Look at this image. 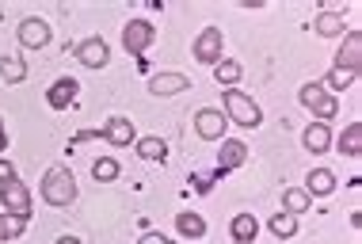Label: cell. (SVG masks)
I'll return each mask as SVG.
<instances>
[{"label": "cell", "mask_w": 362, "mask_h": 244, "mask_svg": "<svg viewBox=\"0 0 362 244\" xmlns=\"http://www.w3.org/2000/svg\"><path fill=\"white\" fill-rule=\"evenodd\" d=\"M42 202L46 207H69V202L76 199V180H73V172L69 168H62V164H57V168H50L42 175Z\"/></svg>", "instance_id": "6da1fadb"}, {"label": "cell", "mask_w": 362, "mask_h": 244, "mask_svg": "<svg viewBox=\"0 0 362 244\" xmlns=\"http://www.w3.org/2000/svg\"><path fill=\"white\" fill-rule=\"evenodd\" d=\"M298 100H301V107H309L313 115H317L320 122H328V119H336L339 115V100L328 92L320 81H309V84H301V92H298Z\"/></svg>", "instance_id": "7a4b0ae2"}, {"label": "cell", "mask_w": 362, "mask_h": 244, "mask_svg": "<svg viewBox=\"0 0 362 244\" xmlns=\"http://www.w3.org/2000/svg\"><path fill=\"white\" fill-rule=\"evenodd\" d=\"M225 119L244 126V130H256L263 122V111H259V103L248 100L244 92H225Z\"/></svg>", "instance_id": "3957f363"}, {"label": "cell", "mask_w": 362, "mask_h": 244, "mask_svg": "<svg viewBox=\"0 0 362 244\" xmlns=\"http://www.w3.org/2000/svg\"><path fill=\"white\" fill-rule=\"evenodd\" d=\"M0 207H4V214H16V218H31V191L19 175L0 183Z\"/></svg>", "instance_id": "277c9868"}, {"label": "cell", "mask_w": 362, "mask_h": 244, "mask_svg": "<svg viewBox=\"0 0 362 244\" xmlns=\"http://www.w3.org/2000/svg\"><path fill=\"white\" fill-rule=\"evenodd\" d=\"M153 42H156V31H153L149 19H130V23L122 27V46H126V54L145 57V50H149Z\"/></svg>", "instance_id": "5b68a950"}, {"label": "cell", "mask_w": 362, "mask_h": 244, "mask_svg": "<svg viewBox=\"0 0 362 244\" xmlns=\"http://www.w3.org/2000/svg\"><path fill=\"white\" fill-rule=\"evenodd\" d=\"M221 50H225L221 27H206V31H199V38H194V62L218 65V62H221Z\"/></svg>", "instance_id": "8992f818"}, {"label": "cell", "mask_w": 362, "mask_h": 244, "mask_svg": "<svg viewBox=\"0 0 362 244\" xmlns=\"http://www.w3.org/2000/svg\"><path fill=\"white\" fill-rule=\"evenodd\" d=\"M225 126H229V119H225L221 111H214V107H202V111L194 115V134H199L202 141H221Z\"/></svg>", "instance_id": "52a82bcc"}, {"label": "cell", "mask_w": 362, "mask_h": 244, "mask_svg": "<svg viewBox=\"0 0 362 244\" xmlns=\"http://www.w3.org/2000/svg\"><path fill=\"white\" fill-rule=\"evenodd\" d=\"M76 62H81L84 69H103V65L111 62V46H107L100 35H95V38H84V42L76 46Z\"/></svg>", "instance_id": "ba28073f"}, {"label": "cell", "mask_w": 362, "mask_h": 244, "mask_svg": "<svg viewBox=\"0 0 362 244\" xmlns=\"http://www.w3.org/2000/svg\"><path fill=\"white\" fill-rule=\"evenodd\" d=\"M50 38H54V31H50V23L46 19H23L19 23V42L27 46V50H42V46H50Z\"/></svg>", "instance_id": "9c48e42d"}, {"label": "cell", "mask_w": 362, "mask_h": 244, "mask_svg": "<svg viewBox=\"0 0 362 244\" xmlns=\"http://www.w3.org/2000/svg\"><path fill=\"white\" fill-rule=\"evenodd\" d=\"M248 161V145L244 141H237V138H221V153H218V175H225V172H233V168H240V164Z\"/></svg>", "instance_id": "30bf717a"}, {"label": "cell", "mask_w": 362, "mask_h": 244, "mask_svg": "<svg viewBox=\"0 0 362 244\" xmlns=\"http://www.w3.org/2000/svg\"><path fill=\"white\" fill-rule=\"evenodd\" d=\"M76 92H81V84H76L73 76H57L50 84V92H46V103H50L54 111H65V107L76 103Z\"/></svg>", "instance_id": "8fae6325"}, {"label": "cell", "mask_w": 362, "mask_h": 244, "mask_svg": "<svg viewBox=\"0 0 362 244\" xmlns=\"http://www.w3.org/2000/svg\"><path fill=\"white\" fill-rule=\"evenodd\" d=\"M149 92H153V95L191 92V76H183V73H156V76H149Z\"/></svg>", "instance_id": "7c38bea8"}, {"label": "cell", "mask_w": 362, "mask_h": 244, "mask_svg": "<svg viewBox=\"0 0 362 244\" xmlns=\"http://www.w3.org/2000/svg\"><path fill=\"white\" fill-rule=\"evenodd\" d=\"M358 62H362V35L358 31H347V42L339 46L336 65H339V69H355L358 73Z\"/></svg>", "instance_id": "4fadbf2b"}, {"label": "cell", "mask_w": 362, "mask_h": 244, "mask_svg": "<svg viewBox=\"0 0 362 244\" xmlns=\"http://www.w3.org/2000/svg\"><path fill=\"white\" fill-rule=\"evenodd\" d=\"M229 233L237 244H256V233H259V221L256 214H237V218L229 221Z\"/></svg>", "instance_id": "5bb4252c"}, {"label": "cell", "mask_w": 362, "mask_h": 244, "mask_svg": "<svg viewBox=\"0 0 362 244\" xmlns=\"http://www.w3.org/2000/svg\"><path fill=\"white\" fill-rule=\"evenodd\" d=\"M175 229H180V237H187V240H202V237H206V221H202V214H194V210L175 214Z\"/></svg>", "instance_id": "9a60e30c"}, {"label": "cell", "mask_w": 362, "mask_h": 244, "mask_svg": "<svg viewBox=\"0 0 362 244\" xmlns=\"http://www.w3.org/2000/svg\"><path fill=\"white\" fill-rule=\"evenodd\" d=\"M100 134H103V141H111V145H130L134 138H138V134H134V122H130V119H111Z\"/></svg>", "instance_id": "2e32d148"}, {"label": "cell", "mask_w": 362, "mask_h": 244, "mask_svg": "<svg viewBox=\"0 0 362 244\" xmlns=\"http://www.w3.org/2000/svg\"><path fill=\"white\" fill-rule=\"evenodd\" d=\"M305 191H309V194H317V199H325V194L336 191V175H332L328 168H313V172H309V180H305Z\"/></svg>", "instance_id": "e0dca14e"}, {"label": "cell", "mask_w": 362, "mask_h": 244, "mask_svg": "<svg viewBox=\"0 0 362 244\" xmlns=\"http://www.w3.org/2000/svg\"><path fill=\"white\" fill-rule=\"evenodd\" d=\"M301 141H305L309 153H325L332 145V134H328V122H313L305 134H301Z\"/></svg>", "instance_id": "ac0fdd59"}, {"label": "cell", "mask_w": 362, "mask_h": 244, "mask_svg": "<svg viewBox=\"0 0 362 244\" xmlns=\"http://www.w3.org/2000/svg\"><path fill=\"white\" fill-rule=\"evenodd\" d=\"M0 81H8V84H23V81H27V62H23V57H16V54L0 57Z\"/></svg>", "instance_id": "d6986e66"}, {"label": "cell", "mask_w": 362, "mask_h": 244, "mask_svg": "<svg viewBox=\"0 0 362 244\" xmlns=\"http://www.w3.org/2000/svg\"><path fill=\"white\" fill-rule=\"evenodd\" d=\"M313 31L325 35V38H336V35L347 31V23H344V16H339V12H320L317 23H313Z\"/></svg>", "instance_id": "ffe728a7"}, {"label": "cell", "mask_w": 362, "mask_h": 244, "mask_svg": "<svg viewBox=\"0 0 362 244\" xmlns=\"http://www.w3.org/2000/svg\"><path fill=\"white\" fill-rule=\"evenodd\" d=\"M309 207H313V194L305 187H290L286 194H282V210L293 214V218H298V214H305Z\"/></svg>", "instance_id": "44dd1931"}, {"label": "cell", "mask_w": 362, "mask_h": 244, "mask_svg": "<svg viewBox=\"0 0 362 244\" xmlns=\"http://www.w3.org/2000/svg\"><path fill=\"white\" fill-rule=\"evenodd\" d=\"M244 76V65L240 62H229V57H221L218 65H214V81L218 84H225V88H233Z\"/></svg>", "instance_id": "7402d4cb"}, {"label": "cell", "mask_w": 362, "mask_h": 244, "mask_svg": "<svg viewBox=\"0 0 362 244\" xmlns=\"http://www.w3.org/2000/svg\"><path fill=\"white\" fill-rule=\"evenodd\" d=\"M339 153L344 157H358L362 153V126L358 122H347V130L339 134Z\"/></svg>", "instance_id": "603a6c76"}, {"label": "cell", "mask_w": 362, "mask_h": 244, "mask_svg": "<svg viewBox=\"0 0 362 244\" xmlns=\"http://www.w3.org/2000/svg\"><path fill=\"white\" fill-rule=\"evenodd\" d=\"M271 233H275L279 240H286V237H293V233H298V218H293V214H286V210L271 214Z\"/></svg>", "instance_id": "cb8c5ba5"}, {"label": "cell", "mask_w": 362, "mask_h": 244, "mask_svg": "<svg viewBox=\"0 0 362 244\" xmlns=\"http://www.w3.org/2000/svg\"><path fill=\"white\" fill-rule=\"evenodd\" d=\"M23 229H27V218H16V214H0V244L23 237Z\"/></svg>", "instance_id": "d4e9b609"}, {"label": "cell", "mask_w": 362, "mask_h": 244, "mask_svg": "<svg viewBox=\"0 0 362 244\" xmlns=\"http://www.w3.org/2000/svg\"><path fill=\"white\" fill-rule=\"evenodd\" d=\"M138 157L141 161H164L168 157V145H164L160 138H141L138 141Z\"/></svg>", "instance_id": "484cf974"}, {"label": "cell", "mask_w": 362, "mask_h": 244, "mask_svg": "<svg viewBox=\"0 0 362 244\" xmlns=\"http://www.w3.org/2000/svg\"><path fill=\"white\" fill-rule=\"evenodd\" d=\"M355 69H339V65H336V69H332L328 73V81H325V88H328V92L332 95H336V92H344V88H351V84H355Z\"/></svg>", "instance_id": "4316f807"}, {"label": "cell", "mask_w": 362, "mask_h": 244, "mask_svg": "<svg viewBox=\"0 0 362 244\" xmlns=\"http://www.w3.org/2000/svg\"><path fill=\"white\" fill-rule=\"evenodd\" d=\"M92 175H95L100 183H111V180H119V161H115V157H100V161L92 164Z\"/></svg>", "instance_id": "83f0119b"}, {"label": "cell", "mask_w": 362, "mask_h": 244, "mask_svg": "<svg viewBox=\"0 0 362 244\" xmlns=\"http://www.w3.org/2000/svg\"><path fill=\"white\" fill-rule=\"evenodd\" d=\"M138 244H172V240L164 237V233H141V237H138Z\"/></svg>", "instance_id": "f1b7e54d"}, {"label": "cell", "mask_w": 362, "mask_h": 244, "mask_svg": "<svg viewBox=\"0 0 362 244\" xmlns=\"http://www.w3.org/2000/svg\"><path fill=\"white\" fill-rule=\"evenodd\" d=\"M8 180H16V164L12 161H0V183H8Z\"/></svg>", "instance_id": "f546056e"}, {"label": "cell", "mask_w": 362, "mask_h": 244, "mask_svg": "<svg viewBox=\"0 0 362 244\" xmlns=\"http://www.w3.org/2000/svg\"><path fill=\"white\" fill-rule=\"evenodd\" d=\"M8 149V130H4V119H0V153Z\"/></svg>", "instance_id": "4dcf8cb0"}, {"label": "cell", "mask_w": 362, "mask_h": 244, "mask_svg": "<svg viewBox=\"0 0 362 244\" xmlns=\"http://www.w3.org/2000/svg\"><path fill=\"white\" fill-rule=\"evenodd\" d=\"M57 244H81V240H76V237H62V240H57Z\"/></svg>", "instance_id": "1f68e13d"}]
</instances>
